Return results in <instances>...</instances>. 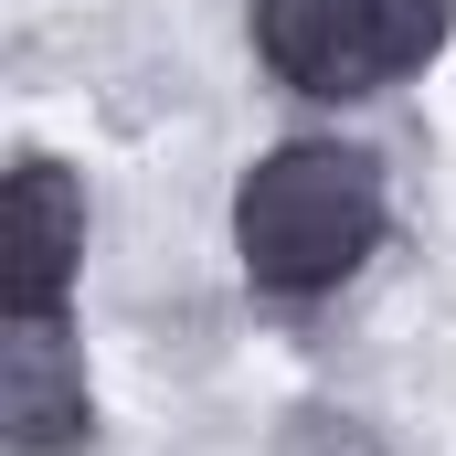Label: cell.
I'll list each match as a JSON object with an SVG mask.
<instances>
[{
    "label": "cell",
    "mask_w": 456,
    "mask_h": 456,
    "mask_svg": "<svg viewBox=\"0 0 456 456\" xmlns=\"http://www.w3.org/2000/svg\"><path fill=\"white\" fill-rule=\"evenodd\" d=\"M224 244L265 308H330L393 244V159L350 127H287L233 170Z\"/></svg>",
    "instance_id": "6da1fadb"
},
{
    "label": "cell",
    "mask_w": 456,
    "mask_h": 456,
    "mask_svg": "<svg viewBox=\"0 0 456 456\" xmlns=\"http://www.w3.org/2000/svg\"><path fill=\"white\" fill-rule=\"evenodd\" d=\"M456 43V0H244V53L297 107H371L425 86Z\"/></svg>",
    "instance_id": "7a4b0ae2"
},
{
    "label": "cell",
    "mask_w": 456,
    "mask_h": 456,
    "mask_svg": "<svg viewBox=\"0 0 456 456\" xmlns=\"http://www.w3.org/2000/svg\"><path fill=\"white\" fill-rule=\"evenodd\" d=\"M96 255V181L86 159L21 138L0 170V319H75Z\"/></svg>",
    "instance_id": "3957f363"
},
{
    "label": "cell",
    "mask_w": 456,
    "mask_h": 456,
    "mask_svg": "<svg viewBox=\"0 0 456 456\" xmlns=\"http://www.w3.org/2000/svg\"><path fill=\"white\" fill-rule=\"evenodd\" d=\"M107 393L75 319H0V456H96Z\"/></svg>",
    "instance_id": "277c9868"
},
{
    "label": "cell",
    "mask_w": 456,
    "mask_h": 456,
    "mask_svg": "<svg viewBox=\"0 0 456 456\" xmlns=\"http://www.w3.org/2000/svg\"><path fill=\"white\" fill-rule=\"evenodd\" d=\"M265 456H393V436L371 414H350V403H287V425H276Z\"/></svg>",
    "instance_id": "5b68a950"
}]
</instances>
